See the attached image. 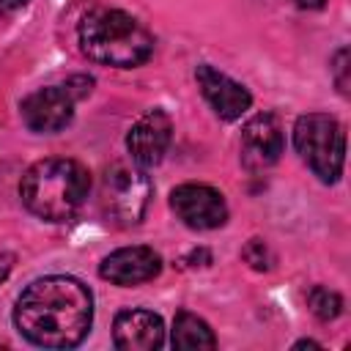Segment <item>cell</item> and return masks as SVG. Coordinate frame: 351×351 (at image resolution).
I'll list each match as a JSON object with an SVG mask.
<instances>
[{"label":"cell","mask_w":351,"mask_h":351,"mask_svg":"<svg viewBox=\"0 0 351 351\" xmlns=\"http://www.w3.org/2000/svg\"><path fill=\"white\" fill-rule=\"evenodd\" d=\"M151 192V178L140 165H112L101 176L99 208L107 222L118 228H132L145 217Z\"/></svg>","instance_id":"obj_5"},{"label":"cell","mask_w":351,"mask_h":351,"mask_svg":"<svg viewBox=\"0 0 351 351\" xmlns=\"http://www.w3.org/2000/svg\"><path fill=\"white\" fill-rule=\"evenodd\" d=\"M285 148L282 126L274 112H258L252 115L241 129V165L247 170H266L271 167Z\"/></svg>","instance_id":"obj_8"},{"label":"cell","mask_w":351,"mask_h":351,"mask_svg":"<svg viewBox=\"0 0 351 351\" xmlns=\"http://www.w3.org/2000/svg\"><path fill=\"white\" fill-rule=\"evenodd\" d=\"M14 324L38 348H74L90 332L93 293L69 274L38 277L16 299Z\"/></svg>","instance_id":"obj_1"},{"label":"cell","mask_w":351,"mask_h":351,"mask_svg":"<svg viewBox=\"0 0 351 351\" xmlns=\"http://www.w3.org/2000/svg\"><path fill=\"white\" fill-rule=\"evenodd\" d=\"M307 307L321 321H335L343 313V296L326 285H313L307 293Z\"/></svg>","instance_id":"obj_14"},{"label":"cell","mask_w":351,"mask_h":351,"mask_svg":"<svg viewBox=\"0 0 351 351\" xmlns=\"http://www.w3.org/2000/svg\"><path fill=\"white\" fill-rule=\"evenodd\" d=\"M30 0H0V5L5 8V11H16V8H22V5H27Z\"/></svg>","instance_id":"obj_19"},{"label":"cell","mask_w":351,"mask_h":351,"mask_svg":"<svg viewBox=\"0 0 351 351\" xmlns=\"http://www.w3.org/2000/svg\"><path fill=\"white\" fill-rule=\"evenodd\" d=\"M77 38L88 60L112 69H134L154 52V36L148 27L118 8H96L85 14L77 27Z\"/></svg>","instance_id":"obj_3"},{"label":"cell","mask_w":351,"mask_h":351,"mask_svg":"<svg viewBox=\"0 0 351 351\" xmlns=\"http://www.w3.org/2000/svg\"><path fill=\"white\" fill-rule=\"evenodd\" d=\"M332 77H335L337 90L343 96H348V85H351V80H348V47H340L335 52V58H332Z\"/></svg>","instance_id":"obj_16"},{"label":"cell","mask_w":351,"mask_h":351,"mask_svg":"<svg viewBox=\"0 0 351 351\" xmlns=\"http://www.w3.org/2000/svg\"><path fill=\"white\" fill-rule=\"evenodd\" d=\"M170 140H173V121L165 110L154 107L145 115H140L126 132V151L134 165L151 167L162 162V156L170 148Z\"/></svg>","instance_id":"obj_9"},{"label":"cell","mask_w":351,"mask_h":351,"mask_svg":"<svg viewBox=\"0 0 351 351\" xmlns=\"http://www.w3.org/2000/svg\"><path fill=\"white\" fill-rule=\"evenodd\" d=\"M307 346H310V348H318L315 340H299V343H296V348H307Z\"/></svg>","instance_id":"obj_20"},{"label":"cell","mask_w":351,"mask_h":351,"mask_svg":"<svg viewBox=\"0 0 351 351\" xmlns=\"http://www.w3.org/2000/svg\"><path fill=\"white\" fill-rule=\"evenodd\" d=\"M112 343L121 351H154L165 343V324L151 310H121L112 321Z\"/></svg>","instance_id":"obj_12"},{"label":"cell","mask_w":351,"mask_h":351,"mask_svg":"<svg viewBox=\"0 0 351 351\" xmlns=\"http://www.w3.org/2000/svg\"><path fill=\"white\" fill-rule=\"evenodd\" d=\"M159 271H162V255L154 247H145V244L121 247L99 263L101 280H107L112 285H121V288L143 285V282L159 277Z\"/></svg>","instance_id":"obj_10"},{"label":"cell","mask_w":351,"mask_h":351,"mask_svg":"<svg viewBox=\"0 0 351 351\" xmlns=\"http://www.w3.org/2000/svg\"><path fill=\"white\" fill-rule=\"evenodd\" d=\"M170 343L178 351H200V348H214L217 337H214L211 326L203 318H197L189 310H181V313H176Z\"/></svg>","instance_id":"obj_13"},{"label":"cell","mask_w":351,"mask_h":351,"mask_svg":"<svg viewBox=\"0 0 351 351\" xmlns=\"http://www.w3.org/2000/svg\"><path fill=\"white\" fill-rule=\"evenodd\" d=\"M170 208L192 230H214L228 222V203L208 184H181L170 192Z\"/></svg>","instance_id":"obj_6"},{"label":"cell","mask_w":351,"mask_h":351,"mask_svg":"<svg viewBox=\"0 0 351 351\" xmlns=\"http://www.w3.org/2000/svg\"><path fill=\"white\" fill-rule=\"evenodd\" d=\"M299 8H307V11H315V8H324L326 0H293Z\"/></svg>","instance_id":"obj_18"},{"label":"cell","mask_w":351,"mask_h":351,"mask_svg":"<svg viewBox=\"0 0 351 351\" xmlns=\"http://www.w3.org/2000/svg\"><path fill=\"white\" fill-rule=\"evenodd\" d=\"M14 263H16V255H14V252H5V250H0V285H3V282H5V277L11 274Z\"/></svg>","instance_id":"obj_17"},{"label":"cell","mask_w":351,"mask_h":351,"mask_svg":"<svg viewBox=\"0 0 351 351\" xmlns=\"http://www.w3.org/2000/svg\"><path fill=\"white\" fill-rule=\"evenodd\" d=\"M74 101L77 99L69 93L66 85H47V88H38V90H33L30 96L22 99L19 115H22V123L30 132L55 134V132H60L63 126L71 123Z\"/></svg>","instance_id":"obj_7"},{"label":"cell","mask_w":351,"mask_h":351,"mask_svg":"<svg viewBox=\"0 0 351 351\" xmlns=\"http://www.w3.org/2000/svg\"><path fill=\"white\" fill-rule=\"evenodd\" d=\"M241 258L255 269V271H269L271 269V252L263 239H250L247 247L241 250Z\"/></svg>","instance_id":"obj_15"},{"label":"cell","mask_w":351,"mask_h":351,"mask_svg":"<svg viewBox=\"0 0 351 351\" xmlns=\"http://www.w3.org/2000/svg\"><path fill=\"white\" fill-rule=\"evenodd\" d=\"M90 192V176L77 159L49 156L30 165L19 181V197L30 214L47 222L71 219Z\"/></svg>","instance_id":"obj_2"},{"label":"cell","mask_w":351,"mask_h":351,"mask_svg":"<svg viewBox=\"0 0 351 351\" xmlns=\"http://www.w3.org/2000/svg\"><path fill=\"white\" fill-rule=\"evenodd\" d=\"M195 80H197V88H200L203 99L211 104V110L222 121L241 118L252 104V96L241 82L230 80L228 74H222L219 69H214L208 63H200L195 69Z\"/></svg>","instance_id":"obj_11"},{"label":"cell","mask_w":351,"mask_h":351,"mask_svg":"<svg viewBox=\"0 0 351 351\" xmlns=\"http://www.w3.org/2000/svg\"><path fill=\"white\" fill-rule=\"evenodd\" d=\"M293 145L307 167L324 181L335 184L343 176L346 132L343 123L326 112H304L293 123Z\"/></svg>","instance_id":"obj_4"}]
</instances>
